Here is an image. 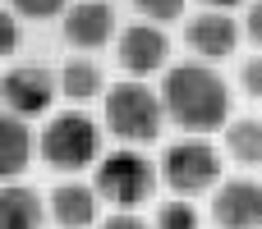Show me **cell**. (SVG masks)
<instances>
[{
  "label": "cell",
  "mask_w": 262,
  "mask_h": 229,
  "mask_svg": "<svg viewBox=\"0 0 262 229\" xmlns=\"http://www.w3.org/2000/svg\"><path fill=\"white\" fill-rule=\"evenodd\" d=\"M166 119L189 133H212L230 119V87L212 64H175L161 83Z\"/></svg>",
  "instance_id": "6da1fadb"
},
{
  "label": "cell",
  "mask_w": 262,
  "mask_h": 229,
  "mask_svg": "<svg viewBox=\"0 0 262 229\" xmlns=\"http://www.w3.org/2000/svg\"><path fill=\"white\" fill-rule=\"evenodd\" d=\"M106 124L129 147L134 142H157L161 138V124H166V101H161V92H152L138 78L115 83L106 92Z\"/></svg>",
  "instance_id": "7a4b0ae2"
},
{
  "label": "cell",
  "mask_w": 262,
  "mask_h": 229,
  "mask_svg": "<svg viewBox=\"0 0 262 229\" xmlns=\"http://www.w3.org/2000/svg\"><path fill=\"white\" fill-rule=\"evenodd\" d=\"M101 156V129L83 115V110H60L51 115V124L41 129V161L51 170H83Z\"/></svg>",
  "instance_id": "3957f363"
},
{
  "label": "cell",
  "mask_w": 262,
  "mask_h": 229,
  "mask_svg": "<svg viewBox=\"0 0 262 229\" xmlns=\"http://www.w3.org/2000/svg\"><path fill=\"white\" fill-rule=\"evenodd\" d=\"M157 174H161V165H152L134 147H120V151L97 161V193L106 202H115L120 211H129V207H138L157 193Z\"/></svg>",
  "instance_id": "277c9868"
},
{
  "label": "cell",
  "mask_w": 262,
  "mask_h": 229,
  "mask_svg": "<svg viewBox=\"0 0 262 229\" xmlns=\"http://www.w3.org/2000/svg\"><path fill=\"white\" fill-rule=\"evenodd\" d=\"M161 179H166V188H170L175 197H198V193L216 188V179H221V156H216V147L203 142V138H180V142H170L166 156H161Z\"/></svg>",
  "instance_id": "5b68a950"
},
{
  "label": "cell",
  "mask_w": 262,
  "mask_h": 229,
  "mask_svg": "<svg viewBox=\"0 0 262 229\" xmlns=\"http://www.w3.org/2000/svg\"><path fill=\"white\" fill-rule=\"evenodd\" d=\"M0 92H5L9 115L32 119V115H46L51 101L60 96V73H51L46 64H14L0 83Z\"/></svg>",
  "instance_id": "8992f818"
},
{
  "label": "cell",
  "mask_w": 262,
  "mask_h": 229,
  "mask_svg": "<svg viewBox=\"0 0 262 229\" xmlns=\"http://www.w3.org/2000/svg\"><path fill=\"white\" fill-rule=\"evenodd\" d=\"M120 69L124 73H134V78H147V73H157V69H166V60H170V37L161 32V23H129L124 32H120Z\"/></svg>",
  "instance_id": "52a82bcc"
},
{
  "label": "cell",
  "mask_w": 262,
  "mask_h": 229,
  "mask_svg": "<svg viewBox=\"0 0 262 229\" xmlns=\"http://www.w3.org/2000/svg\"><path fill=\"white\" fill-rule=\"evenodd\" d=\"M212 220L221 229H262V184L226 179L212 197Z\"/></svg>",
  "instance_id": "ba28073f"
},
{
  "label": "cell",
  "mask_w": 262,
  "mask_h": 229,
  "mask_svg": "<svg viewBox=\"0 0 262 229\" xmlns=\"http://www.w3.org/2000/svg\"><path fill=\"white\" fill-rule=\"evenodd\" d=\"M115 32V9L111 0H78L64 9V41L78 50H101Z\"/></svg>",
  "instance_id": "9c48e42d"
},
{
  "label": "cell",
  "mask_w": 262,
  "mask_h": 229,
  "mask_svg": "<svg viewBox=\"0 0 262 229\" xmlns=\"http://www.w3.org/2000/svg\"><path fill=\"white\" fill-rule=\"evenodd\" d=\"M184 37H189V46H193L203 60H226V55H235V46H239V23H235L226 9H203V14L189 18Z\"/></svg>",
  "instance_id": "30bf717a"
},
{
  "label": "cell",
  "mask_w": 262,
  "mask_h": 229,
  "mask_svg": "<svg viewBox=\"0 0 262 229\" xmlns=\"http://www.w3.org/2000/svg\"><path fill=\"white\" fill-rule=\"evenodd\" d=\"M97 184H60L46 202H51V220L60 229H88V225H97Z\"/></svg>",
  "instance_id": "8fae6325"
},
{
  "label": "cell",
  "mask_w": 262,
  "mask_h": 229,
  "mask_svg": "<svg viewBox=\"0 0 262 229\" xmlns=\"http://www.w3.org/2000/svg\"><path fill=\"white\" fill-rule=\"evenodd\" d=\"M46 207L51 202H41L37 188H23L18 179L5 184V193H0V220H5V229H41Z\"/></svg>",
  "instance_id": "7c38bea8"
},
{
  "label": "cell",
  "mask_w": 262,
  "mask_h": 229,
  "mask_svg": "<svg viewBox=\"0 0 262 229\" xmlns=\"http://www.w3.org/2000/svg\"><path fill=\"white\" fill-rule=\"evenodd\" d=\"M101 87H106V78H101L97 60H88V55H74V60L60 69V92H64L69 101H92Z\"/></svg>",
  "instance_id": "4fadbf2b"
},
{
  "label": "cell",
  "mask_w": 262,
  "mask_h": 229,
  "mask_svg": "<svg viewBox=\"0 0 262 229\" xmlns=\"http://www.w3.org/2000/svg\"><path fill=\"white\" fill-rule=\"evenodd\" d=\"M0 138H5V179L14 184L23 170H28V156H32V133H28V124H23V115H5V124H0Z\"/></svg>",
  "instance_id": "5bb4252c"
},
{
  "label": "cell",
  "mask_w": 262,
  "mask_h": 229,
  "mask_svg": "<svg viewBox=\"0 0 262 229\" xmlns=\"http://www.w3.org/2000/svg\"><path fill=\"white\" fill-rule=\"evenodd\" d=\"M226 151L239 165H262V119H230L226 124Z\"/></svg>",
  "instance_id": "9a60e30c"
},
{
  "label": "cell",
  "mask_w": 262,
  "mask_h": 229,
  "mask_svg": "<svg viewBox=\"0 0 262 229\" xmlns=\"http://www.w3.org/2000/svg\"><path fill=\"white\" fill-rule=\"evenodd\" d=\"M198 207L189 197H175V202H161L157 207V229H198Z\"/></svg>",
  "instance_id": "2e32d148"
},
{
  "label": "cell",
  "mask_w": 262,
  "mask_h": 229,
  "mask_svg": "<svg viewBox=\"0 0 262 229\" xmlns=\"http://www.w3.org/2000/svg\"><path fill=\"white\" fill-rule=\"evenodd\" d=\"M147 23H175L184 14V0H134Z\"/></svg>",
  "instance_id": "e0dca14e"
},
{
  "label": "cell",
  "mask_w": 262,
  "mask_h": 229,
  "mask_svg": "<svg viewBox=\"0 0 262 229\" xmlns=\"http://www.w3.org/2000/svg\"><path fill=\"white\" fill-rule=\"evenodd\" d=\"M18 18H55L69 9V0H9Z\"/></svg>",
  "instance_id": "ac0fdd59"
},
{
  "label": "cell",
  "mask_w": 262,
  "mask_h": 229,
  "mask_svg": "<svg viewBox=\"0 0 262 229\" xmlns=\"http://www.w3.org/2000/svg\"><path fill=\"white\" fill-rule=\"evenodd\" d=\"M239 83H244L249 96H258V101H262V55H249V60L239 64Z\"/></svg>",
  "instance_id": "d6986e66"
},
{
  "label": "cell",
  "mask_w": 262,
  "mask_h": 229,
  "mask_svg": "<svg viewBox=\"0 0 262 229\" xmlns=\"http://www.w3.org/2000/svg\"><path fill=\"white\" fill-rule=\"evenodd\" d=\"M97 229H157V225H147V220L134 216V211H115V216H106Z\"/></svg>",
  "instance_id": "ffe728a7"
},
{
  "label": "cell",
  "mask_w": 262,
  "mask_h": 229,
  "mask_svg": "<svg viewBox=\"0 0 262 229\" xmlns=\"http://www.w3.org/2000/svg\"><path fill=\"white\" fill-rule=\"evenodd\" d=\"M244 32H249V41H253V46H262V0L249 5V14H244Z\"/></svg>",
  "instance_id": "44dd1931"
},
{
  "label": "cell",
  "mask_w": 262,
  "mask_h": 229,
  "mask_svg": "<svg viewBox=\"0 0 262 229\" xmlns=\"http://www.w3.org/2000/svg\"><path fill=\"white\" fill-rule=\"evenodd\" d=\"M0 28H5V55H14L18 50V14H5Z\"/></svg>",
  "instance_id": "7402d4cb"
},
{
  "label": "cell",
  "mask_w": 262,
  "mask_h": 229,
  "mask_svg": "<svg viewBox=\"0 0 262 229\" xmlns=\"http://www.w3.org/2000/svg\"><path fill=\"white\" fill-rule=\"evenodd\" d=\"M207 9H235V5H244V0H203Z\"/></svg>",
  "instance_id": "603a6c76"
}]
</instances>
